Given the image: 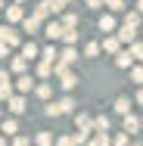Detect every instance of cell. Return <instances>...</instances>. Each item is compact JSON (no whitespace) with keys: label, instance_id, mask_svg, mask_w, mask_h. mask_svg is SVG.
<instances>
[{"label":"cell","instance_id":"11","mask_svg":"<svg viewBox=\"0 0 143 146\" xmlns=\"http://www.w3.org/2000/svg\"><path fill=\"white\" fill-rule=\"evenodd\" d=\"M41 31L50 37V40H59V34H62V25H59V19H53V22H47V25H41Z\"/></svg>","mask_w":143,"mask_h":146},{"label":"cell","instance_id":"37","mask_svg":"<svg viewBox=\"0 0 143 146\" xmlns=\"http://www.w3.org/2000/svg\"><path fill=\"white\" fill-rule=\"evenodd\" d=\"M13 146H31V137H22V134H16V140H13Z\"/></svg>","mask_w":143,"mask_h":146},{"label":"cell","instance_id":"23","mask_svg":"<svg viewBox=\"0 0 143 146\" xmlns=\"http://www.w3.org/2000/svg\"><path fill=\"white\" fill-rule=\"evenodd\" d=\"M59 25H62V28H78V16H75V13H62Z\"/></svg>","mask_w":143,"mask_h":146},{"label":"cell","instance_id":"26","mask_svg":"<svg viewBox=\"0 0 143 146\" xmlns=\"http://www.w3.org/2000/svg\"><path fill=\"white\" fill-rule=\"evenodd\" d=\"M34 93H37L41 100H50V93H53V84H47V81H44V84H34Z\"/></svg>","mask_w":143,"mask_h":146},{"label":"cell","instance_id":"8","mask_svg":"<svg viewBox=\"0 0 143 146\" xmlns=\"http://www.w3.org/2000/svg\"><path fill=\"white\" fill-rule=\"evenodd\" d=\"M109 127H112L109 115H96V118H90V131H96V134H109Z\"/></svg>","mask_w":143,"mask_h":146},{"label":"cell","instance_id":"31","mask_svg":"<svg viewBox=\"0 0 143 146\" xmlns=\"http://www.w3.org/2000/svg\"><path fill=\"white\" fill-rule=\"evenodd\" d=\"M84 146H109V134H96L93 140H87Z\"/></svg>","mask_w":143,"mask_h":146},{"label":"cell","instance_id":"12","mask_svg":"<svg viewBox=\"0 0 143 146\" xmlns=\"http://www.w3.org/2000/svg\"><path fill=\"white\" fill-rule=\"evenodd\" d=\"M115 37H118V44H134V40H137V28H128V25H121Z\"/></svg>","mask_w":143,"mask_h":146},{"label":"cell","instance_id":"45","mask_svg":"<svg viewBox=\"0 0 143 146\" xmlns=\"http://www.w3.org/2000/svg\"><path fill=\"white\" fill-rule=\"evenodd\" d=\"M0 118H3V109H0Z\"/></svg>","mask_w":143,"mask_h":146},{"label":"cell","instance_id":"46","mask_svg":"<svg viewBox=\"0 0 143 146\" xmlns=\"http://www.w3.org/2000/svg\"><path fill=\"white\" fill-rule=\"evenodd\" d=\"M134 146H140V143H134Z\"/></svg>","mask_w":143,"mask_h":146},{"label":"cell","instance_id":"21","mask_svg":"<svg viewBox=\"0 0 143 146\" xmlns=\"http://www.w3.org/2000/svg\"><path fill=\"white\" fill-rule=\"evenodd\" d=\"M115 112H118V115H128V112H131V96H118V100H115Z\"/></svg>","mask_w":143,"mask_h":146},{"label":"cell","instance_id":"34","mask_svg":"<svg viewBox=\"0 0 143 146\" xmlns=\"http://www.w3.org/2000/svg\"><path fill=\"white\" fill-rule=\"evenodd\" d=\"M109 146H128V134H115V140H109Z\"/></svg>","mask_w":143,"mask_h":146},{"label":"cell","instance_id":"28","mask_svg":"<svg viewBox=\"0 0 143 146\" xmlns=\"http://www.w3.org/2000/svg\"><path fill=\"white\" fill-rule=\"evenodd\" d=\"M128 56L134 59V62H140V59H143V47H140V40H134V44H131V50H128Z\"/></svg>","mask_w":143,"mask_h":146},{"label":"cell","instance_id":"42","mask_svg":"<svg viewBox=\"0 0 143 146\" xmlns=\"http://www.w3.org/2000/svg\"><path fill=\"white\" fill-rule=\"evenodd\" d=\"M0 146H6V140H3V137H0Z\"/></svg>","mask_w":143,"mask_h":146},{"label":"cell","instance_id":"9","mask_svg":"<svg viewBox=\"0 0 143 146\" xmlns=\"http://www.w3.org/2000/svg\"><path fill=\"white\" fill-rule=\"evenodd\" d=\"M34 75H37L41 81H47V78H53V65H50V62H41V59H34Z\"/></svg>","mask_w":143,"mask_h":146},{"label":"cell","instance_id":"17","mask_svg":"<svg viewBox=\"0 0 143 146\" xmlns=\"http://www.w3.org/2000/svg\"><path fill=\"white\" fill-rule=\"evenodd\" d=\"M56 47H53V44H50V47H44V50H41V53H37V59H41V62H50V65H53V62H56Z\"/></svg>","mask_w":143,"mask_h":146},{"label":"cell","instance_id":"24","mask_svg":"<svg viewBox=\"0 0 143 146\" xmlns=\"http://www.w3.org/2000/svg\"><path fill=\"white\" fill-rule=\"evenodd\" d=\"M131 62H134V59L128 56V50H121V53H115V65H118V68H131Z\"/></svg>","mask_w":143,"mask_h":146},{"label":"cell","instance_id":"14","mask_svg":"<svg viewBox=\"0 0 143 146\" xmlns=\"http://www.w3.org/2000/svg\"><path fill=\"white\" fill-rule=\"evenodd\" d=\"M75 100L72 96H62V100H56V109H59V115H69V112H75Z\"/></svg>","mask_w":143,"mask_h":146},{"label":"cell","instance_id":"2","mask_svg":"<svg viewBox=\"0 0 143 146\" xmlns=\"http://www.w3.org/2000/svg\"><path fill=\"white\" fill-rule=\"evenodd\" d=\"M100 44V53H109V56H115V53H121V44H118V37L115 34H106L103 40H96Z\"/></svg>","mask_w":143,"mask_h":146},{"label":"cell","instance_id":"22","mask_svg":"<svg viewBox=\"0 0 143 146\" xmlns=\"http://www.w3.org/2000/svg\"><path fill=\"white\" fill-rule=\"evenodd\" d=\"M22 31L37 34V31H41V22H37V19H31V16H25V19H22Z\"/></svg>","mask_w":143,"mask_h":146},{"label":"cell","instance_id":"16","mask_svg":"<svg viewBox=\"0 0 143 146\" xmlns=\"http://www.w3.org/2000/svg\"><path fill=\"white\" fill-rule=\"evenodd\" d=\"M47 16H50V9H47V3H44V0H41V3H34V6H31V19H37V22H44V19H47Z\"/></svg>","mask_w":143,"mask_h":146},{"label":"cell","instance_id":"10","mask_svg":"<svg viewBox=\"0 0 143 146\" xmlns=\"http://www.w3.org/2000/svg\"><path fill=\"white\" fill-rule=\"evenodd\" d=\"M0 131H3L6 137H16V134H19V121H16L13 115H9V118H0Z\"/></svg>","mask_w":143,"mask_h":146},{"label":"cell","instance_id":"38","mask_svg":"<svg viewBox=\"0 0 143 146\" xmlns=\"http://www.w3.org/2000/svg\"><path fill=\"white\" fill-rule=\"evenodd\" d=\"M47 115H50V118H56V115H59V109H56V103H47Z\"/></svg>","mask_w":143,"mask_h":146},{"label":"cell","instance_id":"6","mask_svg":"<svg viewBox=\"0 0 143 146\" xmlns=\"http://www.w3.org/2000/svg\"><path fill=\"white\" fill-rule=\"evenodd\" d=\"M121 131L131 137V134H140V115H134V112H128L124 121H121Z\"/></svg>","mask_w":143,"mask_h":146},{"label":"cell","instance_id":"18","mask_svg":"<svg viewBox=\"0 0 143 146\" xmlns=\"http://www.w3.org/2000/svg\"><path fill=\"white\" fill-rule=\"evenodd\" d=\"M25 68H28V62H25V59H22V56H13L6 72H19V75H25Z\"/></svg>","mask_w":143,"mask_h":146},{"label":"cell","instance_id":"43","mask_svg":"<svg viewBox=\"0 0 143 146\" xmlns=\"http://www.w3.org/2000/svg\"><path fill=\"white\" fill-rule=\"evenodd\" d=\"M62 3H75V0H62Z\"/></svg>","mask_w":143,"mask_h":146},{"label":"cell","instance_id":"30","mask_svg":"<svg viewBox=\"0 0 143 146\" xmlns=\"http://www.w3.org/2000/svg\"><path fill=\"white\" fill-rule=\"evenodd\" d=\"M84 56L87 59H96V56H100V44H96V40H90V44L84 47Z\"/></svg>","mask_w":143,"mask_h":146},{"label":"cell","instance_id":"15","mask_svg":"<svg viewBox=\"0 0 143 146\" xmlns=\"http://www.w3.org/2000/svg\"><path fill=\"white\" fill-rule=\"evenodd\" d=\"M59 40H62L65 47H75V44H78V28H62Z\"/></svg>","mask_w":143,"mask_h":146},{"label":"cell","instance_id":"4","mask_svg":"<svg viewBox=\"0 0 143 146\" xmlns=\"http://www.w3.org/2000/svg\"><path fill=\"white\" fill-rule=\"evenodd\" d=\"M34 81L37 78H31V75H19L16 84H13V90H19V96H28L31 90H34Z\"/></svg>","mask_w":143,"mask_h":146},{"label":"cell","instance_id":"44","mask_svg":"<svg viewBox=\"0 0 143 146\" xmlns=\"http://www.w3.org/2000/svg\"><path fill=\"white\" fill-rule=\"evenodd\" d=\"M16 3H19V6H22V3H25V0H16Z\"/></svg>","mask_w":143,"mask_h":146},{"label":"cell","instance_id":"13","mask_svg":"<svg viewBox=\"0 0 143 146\" xmlns=\"http://www.w3.org/2000/svg\"><path fill=\"white\" fill-rule=\"evenodd\" d=\"M37 53H41V50H37V44H34V40H25V44H22V53H19V56L25 59V62H31V59H37Z\"/></svg>","mask_w":143,"mask_h":146},{"label":"cell","instance_id":"5","mask_svg":"<svg viewBox=\"0 0 143 146\" xmlns=\"http://www.w3.org/2000/svg\"><path fill=\"white\" fill-rule=\"evenodd\" d=\"M3 13H6V25H16V22H22V19H25V9H22L19 3L3 6Z\"/></svg>","mask_w":143,"mask_h":146},{"label":"cell","instance_id":"32","mask_svg":"<svg viewBox=\"0 0 143 146\" xmlns=\"http://www.w3.org/2000/svg\"><path fill=\"white\" fill-rule=\"evenodd\" d=\"M72 140H75V146L87 143V140H90V131H75V134H72Z\"/></svg>","mask_w":143,"mask_h":146},{"label":"cell","instance_id":"35","mask_svg":"<svg viewBox=\"0 0 143 146\" xmlns=\"http://www.w3.org/2000/svg\"><path fill=\"white\" fill-rule=\"evenodd\" d=\"M131 81H134V84H140V81H143V68H140V65L131 68Z\"/></svg>","mask_w":143,"mask_h":146},{"label":"cell","instance_id":"29","mask_svg":"<svg viewBox=\"0 0 143 146\" xmlns=\"http://www.w3.org/2000/svg\"><path fill=\"white\" fill-rule=\"evenodd\" d=\"M9 96H13V81H0V100L6 103Z\"/></svg>","mask_w":143,"mask_h":146},{"label":"cell","instance_id":"40","mask_svg":"<svg viewBox=\"0 0 143 146\" xmlns=\"http://www.w3.org/2000/svg\"><path fill=\"white\" fill-rule=\"evenodd\" d=\"M0 81H13V78H9V72H6V68H0Z\"/></svg>","mask_w":143,"mask_h":146},{"label":"cell","instance_id":"39","mask_svg":"<svg viewBox=\"0 0 143 146\" xmlns=\"http://www.w3.org/2000/svg\"><path fill=\"white\" fill-rule=\"evenodd\" d=\"M87 6H90V9H100V6H103V0H84Z\"/></svg>","mask_w":143,"mask_h":146},{"label":"cell","instance_id":"33","mask_svg":"<svg viewBox=\"0 0 143 146\" xmlns=\"http://www.w3.org/2000/svg\"><path fill=\"white\" fill-rule=\"evenodd\" d=\"M103 6H109L112 13H121L124 9V0H103Z\"/></svg>","mask_w":143,"mask_h":146},{"label":"cell","instance_id":"19","mask_svg":"<svg viewBox=\"0 0 143 146\" xmlns=\"http://www.w3.org/2000/svg\"><path fill=\"white\" fill-rule=\"evenodd\" d=\"M100 31H106V34H109V31H115V16H112V13L100 16Z\"/></svg>","mask_w":143,"mask_h":146},{"label":"cell","instance_id":"20","mask_svg":"<svg viewBox=\"0 0 143 146\" xmlns=\"http://www.w3.org/2000/svg\"><path fill=\"white\" fill-rule=\"evenodd\" d=\"M75 124H78V131H90V115L87 112H75ZM93 134V131H90Z\"/></svg>","mask_w":143,"mask_h":146},{"label":"cell","instance_id":"41","mask_svg":"<svg viewBox=\"0 0 143 146\" xmlns=\"http://www.w3.org/2000/svg\"><path fill=\"white\" fill-rule=\"evenodd\" d=\"M3 6H6V0H0V13H3Z\"/></svg>","mask_w":143,"mask_h":146},{"label":"cell","instance_id":"1","mask_svg":"<svg viewBox=\"0 0 143 146\" xmlns=\"http://www.w3.org/2000/svg\"><path fill=\"white\" fill-rule=\"evenodd\" d=\"M0 44L3 47H22V34L13 25H0Z\"/></svg>","mask_w":143,"mask_h":146},{"label":"cell","instance_id":"36","mask_svg":"<svg viewBox=\"0 0 143 146\" xmlns=\"http://www.w3.org/2000/svg\"><path fill=\"white\" fill-rule=\"evenodd\" d=\"M53 143L56 146H75V140H72V134H65V137H56Z\"/></svg>","mask_w":143,"mask_h":146},{"label":"cell","instance_id":"27","mask_svg":"<svg viewBox=\"0 0 143 146\" xmlns=\"http://www.w3.org/2000/svg\"><path fill=\"white\" fill-rule=\"evenodd\" d=\"M124 25H128V28H140V9L128 13V16H124Z\"/></svg>","mask_w":143,"mask_h":146},{"label":"cell","instance_id":"7","mask_svg":"<svg viewBox=\"0 0 143 146\" xmlns=\"http://www.w3.org/2000/svg\"><path fill=\"white\" fill-rule=\"evenodd\" d=\"M78 59H81V56H78V50H75V47H65V50L56 56V62H59V65H65V68H72Z\"/></svg>","mask_w":143,"mask_h":146},{"label":"cell","instance_id":"25","mask_svg":"<svg viewBox=\"0 0 143 146\" xmlns=\"http://www.w3.org/2000/svg\"><path fill=\"white\" fill-rule=\"evenodd\" d=\"M34 143L37 146H53V134L50 131H41V134H34Z\"/></svg>","mask_w":143,"mask_h":146},{"label":"cell","instance_id":"3","mask_svg":"<svg viewBox=\"0 0 143 146\" xmlns=\"http://www.w3.org/2000/svg\"><path fill=\"white\" fill-rule=\"evenodd\" d=\"M6 109H9V115H22V112L28 109V100L19 96V93H13V96L6 100Z\"/></svg>","mask_w":143,"mask_h":146}]
</instances>
